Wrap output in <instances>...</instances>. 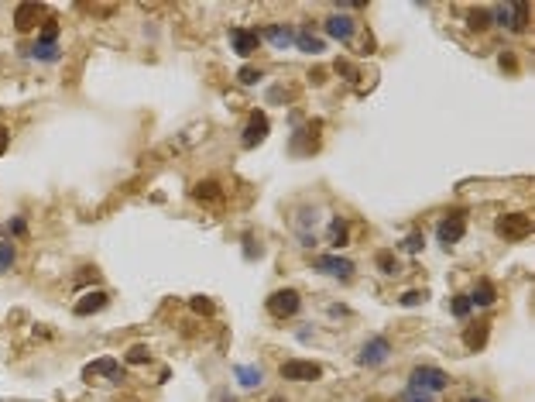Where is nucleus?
Segmentation results:
<instances>
[{
  "instance_id": "bb28decb",
  "label": "nucleus",
  "mask_w": 535,
  "mask_h": 402,
  "mask_svg": "<svg viewBox=\"0 0 535 402\" xmlns=\"http://www.w3.org/2000/svg\"><path fill=\"white\" fill-rule=\"evenodd\" d=\"M422 248H426V238H422V231H412V234L402 241V251H405V255H419Z\"/></svg>"
},
{
  "instance_id": "4468645a",
  "label": "nucleus",
  "mask_w": 535,
  "mask_h": 402,
  "mask_svg": "<svg viewBox=\"0 0 535 402\" xmlns=\"http://www.w3.org/2000/svg\"><path fill=\"white\" fill-rule=\"evenodd\" d=\"M354 32H357V21H354V18H347V14H333V18H326V35H330V38H337V42H350Z\"/></svg>"
},
{
  "instance_id": "412c9836",
  "label": "nucleus",
  "mask_w": 535,
  "mask_h": 402,
  "mask_svg": "<svg viewBox=\"0 0 535 402\" xmlns=\"http://www.w3.org/2000/svg\"><path fill=\"white\" fill-rule=\"evenodd\" d=\"M347 238H350L347 221H343V217H333V221H330V227H326V241H330L333 248H343V244H347Z\"/></svg>"
},
{
  "instance_id": "9b49d317",
  "label": "nucleus",
  "mask_w": 535,
  "mask_h": 402,
  "mask_svg": "<svg viewBox=\"0 0 535 402\" xmlns=\"http://www.w3.org/2000/svg\"><path fill=\"white\" fill-rule=\"evenodd\" d=\"M230 45H233V52L237 55H254L257 52V45H261V35L257 32H250V28H230Z\"/></svg>"
},
{
  "instance_id": "2eb2a0df",
  "label": "nucleus",
  "mask_w": 535,
  "mask_h": 402,
  "mask_svg": "<svg viewBox=\"0 0 535 402\" xmlns=\"http://www.w3.org/2000/svg\"><path fill=\"white\" fill-rule=\"evenodd\" d=\"M107 303H110V296L103 292V289H96V292H86L76 306H73V313L76 316H90V313H100V310H107Z\"/></svg>"
},
{
  "instance_id": "dca6fc26",
  "label": "nucleus",
  "mask_w": 535,
  "mask_h": 402,
  "mask_svg": "<svg viewBox=\"0 0 535 402\" xmlns=\"http://www.w3.org/2000/svg\"><path fill=\"white\" fill-rule=\"evenodd\" d=\"M467 299H470V306H480V310H487V306H494V299H497V289H494V282H491V279H477V286H473V292H470Z\"/></svg>"
},
{
  "instance_id": "a211bd4d",
  "label": "nucleus",
  "mask_w": 535,
  "mask_h": 402,
  "mask_svg": "<svg viewBox=\"0 0 535 402\" xmlns=\"http://www.w3.org/2000/svg\"><path fill=\"white\" fill-rule=\"evenodd\" d=\"M487 337H491V323H470L463 330V347L467 351H480L487 344Z\"/></svg>"
},
{
  "instance_id": "a878e982",
  "label": "nucleus",
  "mask_w": 535,
  "mask_h": 402,
  "mask_svg": "<svg viewBox=\"0 0 535 402\" xmlns=\"http://www.w3.org/2000/svg\"><path fill=\"white\" fill-rule=\"evenodd\" d=\"M14 258H18L14 244H11V241H0V275L14 268Z\"/></svg>"
},
{
  "instance_id": "f03ea898",
  "label": "nucleus",
  "mask_w": 535,
  "mask_h": 402,
  "mask_svg": "<svg viewBox=\"0 0 535 402\" xmlns=\"http://www.w3.org/2000/svg\"><path fill=\"white\" fill-rule=\"evenodd\" d=\"M408 385H415V388H422V392H429V395H436V392H446L449 388V375L443 371V368H432V364H419L412 375H408Z\"/></svg>"
},
{
  "instance_id": "20e7f679",
  "label": "nucleus",
  "mask_w": 535,
  "mask_h": 402,
  "mask_svg": "<svg viewBox=\"0 0 535 402\" xmlns=\"http://www.w3.org/2000/svg\"><path fill=\"white\" fill-rule=\"evenodd\" d=\"M299 310H302V296L296 289H278V292L268 296V313H272L275 320H289Z\"/></svg>"
},
{
  "instance_id": "72a5a7b5",
  "label": "nucleus",
  "mask_w": 535,
  "mask_h": 402,
  "mask_svg": "<svg viewBox=\"0 0 535 402\" xmlns=\"http://www.w3.org/2000/svg\"><path fill=\"white\" fill-rule=\"evenodd\" d=\"M8 231H11L14 238H25V234H28V224H25V217H14V221L8 224Z\"/></svg>"
},
{
  "instance_id": "58836bf2",
  "label": "nucleus",
  "mask_w": 535,
  "mask_h": 402,
  "mask_svg": "<svg viewBox=\"0 0 535 402\" xmlns=\"http://www.w3.org/2000/svg\"><path fill=\"white\" fill-rule=\"evenodd\" d=\"M272 402H285V399H272Z\"/></svg>"
},
{
  "instance_id": "4be33fe9",
  "label": "nucleus",
  "mask_w": 535,
  "mask_h": 402,
  "mask_svg": "<svg viewBox=\"0 0 535 402\" xmlns=\"http://www.w3.org/2000/svg\"><path fill=\"white\" fill-rule=\"evenodd\" d=\"M28 55L38 59V62H59V59H62V49H59V45H38V42H35V45L28 49Z\"/></svg>"
},
{
  "instance_id": "6ab92c4d",
  "label": "nucleus",
  "mask_w": 535,
  "mask_h": 402,
  "mask_svg": "<svg viewBox=\"0 0 535 402\" xmlns=\"http://www.w3.org/2000/svg\"><path fill=\"white\" fill-rule=\"evenodd\" d=\"M296 49H299V52H309V55H319V52L326 49V42H323L319 35H313V28H299V32H296Z\"/></svg>"
},
{
  "instance_id": "f8f14e48",
  "label": "nucleus",
  "mask_w": 535,
  "mask_h": 402,
  "mask_svg": "<svg viewBox=\"0 0 535 402\" xmlns=\"http://www.w3.org/2000/svg\"><path fill=\"white\" fill-rule=\"evenodd\" d=\"M261 38H268V42H272V49L285 52L289 45H296V28H292V25H268Z\"/></svg>"
},
{
  "instance_id": "f3484780",
  "label": "nucleus",
  "mask_w": 535,
  "mask_h": 402,
  "mask_svg": "<svg viewBox=\"0 0 535 402\" xmlns=\"http://www.w3.org/2000/svg\"><path fill=\"white\" fill-rule=\"evenodd\" d=\"M233 378L240 381V388H261L264 385V371L257 364H233Z\"/></svg>"
},
{
  "instance_id": "7c9ffc66",
  "label": "nucleus",
  "mask_w": 535,
  "mask_h": 402,
  "mask_svg": "<svg viewBox=\"0 0 535 402\" xmlns=\"http://www.w3.org/2000/svg\"><path fill=\"white\" fill-rule=\"evenodd\" d=\"M426 299H429V296H426V289H422V292H419V289H408V292H402V296H398V303H402V306H419V303H426Z\"/></svg>"
},
{
  "instance_id": "cd10ccee",
  "label": "nucleus",
  "mask_w": 535,
  "mask_h": 402,
  "mask_svg": "<svg viewBox=\"0 0 535 402\" xmlns=\"http://www.w3.org/2000/svg\"><path fill=\"white\" fill-rule=\"evenodd\" d=\"M470 310H473V306H470V299H467V296H453L449 313H453L456 320H467V316H470Z\"/></svg>"
},
{
  "instance_id": "b1692460",
  "label": "nucleus",
  "mask_w": 535,
  "mask_h": 402,
  "mask_svg": "<svg viewBox=\"0 0 535 402\" xmlns=\"http://www.w3.org/2000/svg\"><path fill=\"white\" fill-rule=\"evenodd\" d=\"M467 28L470 32H487L491 28V11H484V8L480 11H470L467 14Z\"/></svg>"
},
{
  "instance_id": "f257e3e1",
  "label": "nucleus",
  "mask_w": 535,
  "mask_h": 402,
  "mask_svg": "<svg viewBox=\"0 0 535 402\" xmlns=\"http://www.w3.org/2000/svg\"><path fill=\"white\" fill-rule=\"evenodd\" d=\"M491 25H501V28L521 35L528 28V4H497V8H491Z\"/></svg>"
},
{
  "instance_id": "1a4fd4ad",
  "label": "nucleus",
  "mask_w": 535,
  "mask_h": 402,
  "mask_svg": "<svg viewBox=\"0 0 535 402\" xmlns=\"http://www.w3.org/2000/svg\"><path fill=\"white\" fill-rule=\"evenodd\" d=\"M313 268L323 272V275H333V279H350L354 275V262L340 258V255H319V258H313Z\"/></svg>"
},
{
  "instance_id": "423d86ee",
  "label": "nucleus",
  "mask_w": 535,
  "mask_h": 402,
  "mask_svg": "<svg viewBox=\"0 0 535 402\" xmlns=\"http://www.w3.org/2000/svg\"><path fill=\"white\" fill-rule=\"evenodd\" d=\"M268 131H272V121H268V114H264V110H254V114L247 117L244 131H240V145H244V148H257V145L268 138Z\"/></svg>"
},
{
  "instance_id": "6e6552de",
  "label": "nucleus",
  "mask_w": 535,
  "mask_h": 402,
  "mask_svg": "<svg viewBox=\"0 0 535 402\" xmlns=\"http://www.w3.org/2000/svg\"><path fill=\"white\" fill-rule=\"evenodd\" d=\"M278 375H282L285 381H316V378L323 375V368H319L316 361H299V357H292V361H285V364L278 368Z\"/></svg>"
},
{
  "instance_id": "39448f33",
  "label": "nucleus",
  "mask_w": 535,
  "mask_h": 402,
  "mask_svg": "<svg viewBox=\"0 0 535 402\" xmlns=\"http://www.w3.org/2000/svg\"><path fill=\"white\" fill-rule=\"evenodd\" d=\"M463 234H467V214L463 210H453L436 224V238L443 248H453L456 241H463Z\"/></svg>"
},
{
  "instance_id": "aec40b11",
  "label": "nucleus",
  "mask_w": 535,
  "mask_h": 402,
  "mask_svg": "<svg viewBox=\"0 0 535 402\" xmlns=\"http://www.w3.org/2000/svg\"><path fill=\"white\" fill-rule=\"evenodd\" d=\"M192 199H199V203H220V199H223V189H220V182L206 179V182H196V186H192Z\"/></svg>"
},
{
  "instance_id": "7ed1b4c3",
  "label": "nucleus",
  "mask_w": 535,
  "mask_h": 402,
  "mask_svg": "<svg viewBox=\"0 0 535 402\" xmlns=\"http://www.w3.org/2000/svg\"><path fill=\"white\" fill-rule=\"evenodd\" d=\"M494 234L504 241H525L532 234V217L528 214H504V217H497Z\"/></svg>"
},
{
  "instance_id": "ddd939ff",
  "label": "nucleus",
  "mask_w": 535,
  "mask_h": 402,
  "mask_svg": "<svg viewBox=\"0 0 535 402\" xmlns=\"http://www.w3.org/2000/svg\"><path fill=\"white\" fill-rule=\"evenodd\" d=\"M42 14H45L42 4H18V8H14V28H18V32H31V28L42 21Z\"/></svg>"
},
{
  "instance_id": "c85d7f7f",
  "label": "nucleus",
  "mask_w": 535,
  "mask_h": 402,
  "mask_svg": "<svg viewBox=\"0 0 535 402\" xmlns=\"http://www.w3.org/2000/svg\"><path fill=\"white\" fill-rule=\"evenodd\" d=\"M402 402H436V395H429V392H422V388H415V385H405Z\"/></svg>"
},
{
  "instance_id": "e433bc0d",
  "label": "nucleus",
  "mask_w": 535,
  "mask_h": 402,
  "mask_svg": "<svg viewBox=\"0 0 535 402\" xmlns=\"http://www.w3.org/2000/svg\"><path fill=\"white\" fill-rule=\"evenodd\" d=\"M501 69H514V59L511 55H501Z\"/></svg>"
},
{
  "instance_id": "f704fd0d",
  "label": "nucleus",
  "mask_w": 535,
  "mask_h": 402,
  "mask_svg": "<svg viewBox=\"0 0 535 402\" xmlns=\"http://www.w3.org/2000/svg\"><path fill=\"white\" fill-rule=\"evenodd\" d=\"M337 73H340V76H347V79H361L357 66H350V62H337Z\"/></svg>"
},
{
  "instance_id": "473e14b6",
  "label": "nucleus",
  "mask_w": 535,
  "mask_h": 402,
  "mask_svg": "<svg viewBox=\"0 0 535 402\" xmlns=\"http://www.w3.org/2000/svg\"><path fill=\"white\" fill-rule=\"evenodd\" d=\"M189 306H192L196 313H203V316H209V313L216 310V306H213V303H209L206 296H192V299H189Z\"/></svg>"
},
{
  "instance_id": "9d476101",
  "label": "nucleus",
  "mask_w": 535,
  "mask_h": 402,
  "mask_svg": "<svg viewBox=\"0 0 535 402\" xmlns=\"http://www.w3.org/2000/svg\"><path fill=\"white\" fill-rule=\"evenodd\" d=\"M96 375H103L107 381H114V385H120L124 381V368H120V361L117 357H96L93 364H86L83 368V378H96Z\"/></svg>"
},
{
  "instance_id": "2f4dec72",
  "label": "nucleus",
  "mask_w": 535,
  "mask_h": 402,
  "mask_svg": "<svg viewBox=\"0 0 535 402\" xmlns=\"http://www.w3.org/2000/svg\"><path fill=\"white\" fill-rule=\"evenodd\" d=\"M148 357H151V354H148V347H144V344H134V347L127 351V364H144Z\"/></svg>"
},
{
  "instance_id": "c9c22d12",
  "label": "nucleus",
  "mask_w": 535,
  "mask_h": 402,
  "mask_svg": "<svg viewBox=\"0 0 535 402\" xmlns=\"http://www.w3.org/2000/svg\"><path fill=\"white\" fill-rule=\"evenodd\" d=\"M11 148V131L4 127V124H0V158H4V151Z\"/></svg>"
},
{
  "instance_id": "0eeeda50",
  "label": "nucleus",
  "mask_w": 535,
  "mask_h": 402,
  "mask_svg": "<svg viewBox=\"0 0 535 402\" xmlns=\"http://www.w3.org/2000/svg\"><path fill=\"white\" fill-rule=\"evenodd\" d=\"M388 357H391V344H388V337H371V340L361 347L357 364H364V368H378V364H384Z\"/></svg>"
},
{
  "instance_id": "393cba45",
  "label": "nucleus",
  "mask_w": 535,
  "mask_h": 402,
  "mask_svg": "<svg viewBox=\"0 0 535 402\" xmlns=\"http://www.w3.org/2000/svg\"><path fill=\"white\" fill-rule=\"evenodd\" d=\"M374 265H378L384 275H398V272H402V268H398V258H395V251H378Z\"/></svg>"
},
{
  "instance_id": "4c0bfd02",
  "label": "nucleus",
  "mask_w": 535,
  "mask_h": 402,
  "mask_svg": "<svg viewBox=\"0 0 535 402\" xmlns=\"http://www.w3.org/2000/svg\"><path fill=\"white\" fill-rule=\"evenodd\" d=\"M467 402H487V399H467Z\"/></svg>"
},
{
  "instance_id": "c756f323",
  "label": "nucleus",
  "mask_w": 535,
  "mask_h": 402,
  "mask_svg": "<svg viewBox=\"0 0 535 402\" xmlns=\"http://www.w3.org/2000/svg\"><path fill=\"white\" fill-rule=\"evenodd\" d=\"M237 79H240L244 86H254L257 79H264V73H261V69H254V66H240V73H237Z\"/></svg>"
},
{
  "instance_id": "5701e85b",
  "label": "nucleus",
  "mask_w": 535,
  "mask_h": 402,
  "mask_svg": "<svg viewBox=\"0 0 535 402\" xmlns=\"http://www.w3.org/2000/svg\"><path fill=\"white\" fill-rule=\"evenodd\" d=\"M59 21L55 18H45L42 21V32H38V45H59Z\"/></svg>"
}]
</instances>
